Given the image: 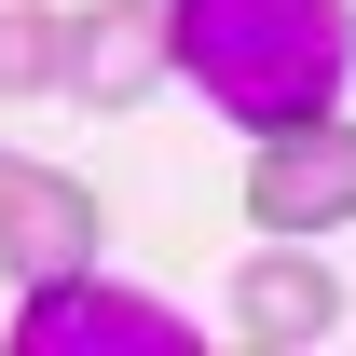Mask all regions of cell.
<instances>
[{
    "instance_id": "1",
    "label": "cell",
    "mask_w": 356,
    "mask_h": 356,
    "mask_svg": "<svg viewBox=\"0 0 356 356\" xmlns=\"http://www.w3.org/2000/svg\"><path fill=\"white\" fill-rule=\"evenodd\" d=\"M165 69H192L247 137H274L302 110H343L356 0H178L165 14Z\"/></svg>"
},
{
    "instance_id": "2",
    "label": "cell",
    "mask_w": 356,
    "mask_h": 356,
    "mask_svg": "<svg viewBox=\"0 0 356 356\" xmlns=\"http://www.w3.org/2000/svg\"><path fill=\"white\" fill-rule=\"evenodd\" d=\"M14 356H192V315L151 302V288H110L96 261H69V274H28Z\"/></svg>"
},
{
    "instance_id": "5",
    "label": "cell",
    "mask_w": 356,
    "mask_h": 356,
    "mask_svg": "<svg viewBox=\"0 0 356 356\" xmlns=\"http://www.w3.org/2000/svg\"><path fill=\"white\" fill-rule=\"evenodd\" d=\"M55 83L96 96V110H137V96L165 83V14L151 0H83L69 42H55Z\"/></svg>"
},
{
    "instance_id": "4",
    "label": "cell",
    "mask_w": 356,
    "mask_h": 356,
    "mask_svg": "<svg viewBox=\"0 0 356 356\" xmlns=\"http://www.w3.org/2000/svg\"><path fill=\"white\" fill-rule=\"evenodd\" d=\"M69 261H96V192L69 165L0 151V274L28 288V274H69Z\"/></svg>"
},
{
    "instance_id": "6",
    "label": "cell",
    "mask_w": 356,
    "mask_h": 356,
    "mask_svg": "<svg viewBox=\"0 0 356 356\" xmlns=\"http://www.w3.org/2000/svg\"><path fill=\"white\" fill-rule=\"evenodd\" d=\"M233 329H247L261 356H288V343H329V329H343V274H329L302 233H288L274 261H247V274H233Z\"/></svg>"
},
{
    "instance_id": "7",
    "label": "cell",
    "mask_w": 356,
    "mask_h": 356,
    "mask_svg": "<svg viewBox=\"0 0 356 356\" xmlns=\"http://www.w3.org/2000/svg\"><path fill=\"white\" fill-rule=\"evenodd\" d=\"M55 42H69L55 0H0V96H55Z\"/></svg>"
},
{
    "instance_id": "3",
    "label": "cell",
    "mask_w": 356,
    "mask_h": 356,
    "mask_svg": "<svg viewBox=\"0 0 356 356\" xmlns=\"http://www.w3.org/2000/svg\"><path fill=\"white\" fill-rule=\"evenodd\" d=\"M247 220L261 233H343L356 220V124L343 110H302L247 151Z\"/></svg>"
}]
</instances>
